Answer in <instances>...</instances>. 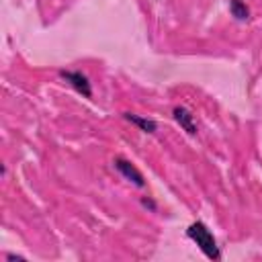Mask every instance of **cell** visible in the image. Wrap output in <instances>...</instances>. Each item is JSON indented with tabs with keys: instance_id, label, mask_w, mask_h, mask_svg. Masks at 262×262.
Listing matches in <instances>:
<instances>
[{
	"instance_id": "8",
	"label": "cell",
	"mask_w": 262,
	"mask_h": 262,
	"mask_svg": "<svg viewBox=\"0 0 262 262\" xmlns=\"http://www.w3.org/2000/svg\"><path fill=\"white\" fill-rule=\"evenodd\" d=\"M6 260H25V258H23V256H14V254H8Z\"/></svg>"
},
{
	"instance_id": "4",
	"label": "cell",
	"mask_w": 262,
	"mask_h": 262,
	"mask_svg": "<svg viewBox=\"0 0 262 262\" xmlns=\"http://www.w3.org/2000/svg\"><path fill=\"white\" fill-rule=\"evenodd\" d=\"M172 117H174V121L188 133V135H196V123H194V115L188 111V108H184V106H174V111H172Z\"/></svg>"
},
{
	"instance_id": "6",
	"label": "cell",
	"mask_w": 262,
	"mask_h": 262,
	"mask_svg": "<svg viewBox=\"0 0 262 262\" xmlns=\"http://www.w3.org/2000/svg\"><path fill=\"white\" fill-rule=\"evenodd\" d=\"M229 12H231V16H233L235 20H239V23H246V20L250 18V8L246 6L244 0H229Z\"/></svg>"
},
{
	"instance_id": "2",
	"label": "cell",
	"mask_w": 262,
	"mask_h": 262,
	"mask_svg": "<svg viewBox=\"0 0 262 262\" xmlns=\"http://www.w3.org/2000/svg\"><path fill=\"white\" fill-rule=\"evenodd\" d=\"M59 76H61V80H66L78 94H82L84 98H92V84H90V80H88L86 74H82V72H78V70H61Z\"/></svg>"
},
{
	"instance_id": "1",
	"label": "cell",
	"mask_w": 262,
	"mask_h": 262,
	"mask_svg": "<svg viewBox=\"0 0 262 262\" xmlns=\"http://www.w3.org/2000/svg\"><path fill=\"white\" fill-rule=\"evenodd\" d=\"M186 237L192 239V242L199 246V250H201L209 260H219V258H221L217 239H215V235L211 233V229H209L203 221L190 223L188 229H186Z\"/></svg>"
},
{
	"instance_id": "7",
	"label": "cell",
	"mask_w": 262,
	"mask_h": 262,
	"mask_svg": "<svg viewBox=\"0 0 262 262\" xmlns=\"http://www.w3.org/2000/svg\"><path fill=\"white\" fill-rule=\"evenodd\" d=\"M141 203H143V205H145V207H149V209H156V205H154V203H151V201H149V199H143V201H141Z\"/></svg>"
},
{
	"instance_id": "3",
	"label": "cell",
	"mask_w": 262,
	"mask_h": 262,
	"mask_svg": "<svg viewBox=\"0 0 262 262\" xmlns=\"http://www.w3.org/2000/svg\"><path fill=\"white\" fill-rule=\"evenodd\" d=\"M113 166L119 170V174H121L123 178H127V180L133 182L135 186H139V188L145 186V178H143V174H141L139 168H137L135 164H131L129 160H125V158H115V160H113Z\"/></svg>"
},
{
	"instance_id": "5",
	"label": "cell",
	"mask_w": 262,
	"mask_h": 262,
	"mask_svg": "<svg viewBox=\"0 0 262 262\" xmlns=\"http://www.w3.org/2000/svg\"><path fill=\"white\" fill-rule=\"evenodd\" d=\"M123 117L129 123H133L135 127H139L141 131H145V133H156V129H158V123L154 119H145V117H139L135 113H123Z\"/></svg>"
}]
</instances>
